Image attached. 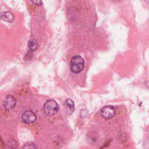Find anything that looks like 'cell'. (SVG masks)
Returning <instances> with one entry per match:
<instances>
[{
    "label": "cell",
    "instance_id": "cell-6",
    "mask_svg": "<svg viewBox=\"0 0 149 149\" xmlns=\"http://www.w3.org/2000/svg\"><path fill=\"white\" fill-rule=\"evenodd\" d=\"M65 105L66 107L68 112H69L70 113H72L74 110V105L73 101L71 99H66L65 101Z\"/></svg>",
    "mask_w": 149,
    "mask_h": 149
},
{
    "label": "cell",
    "instance_id": "cell-2",
    "mask_svg": "<svg viewBox=\"0 0 149 149\" xmlns=\"http://www.w3.org/2000/svg\"><path fill=\"white\" fill-rule=\"evenodd\" d=\"M59 109V106L58 103L55 100L52 99L47 101L43 107V109L45 113L49 116L56 114Z\"/></svg>",
    "mask_w": 149,
    "mask_h": 149
},
{
    "label": "cell",
    "instance_id": "cell-7",
    "mask_svg": "<svg viewBox=\"0 0 149 149\" xmlns=\"http://www.w3.org/2000/svg\"><path fill=\"white\" fill-rule=\"evenodd\" d=\"M1 18L2 20L8 22H12L14 20V16L13 14L9 12H6L2 14V15L1 16Z\"/></svg>",
    "mask_w": 149,
    "mask_h": 149
},
{
    "label": "cell",
    "instance_id": "cell-4",
    "mask_svg": "<svg viewBox=\"0 0 149 149\" xmlns=\"http://www.w3.org/2000/svg\"><path fill=\"white\" fill-rule=\"evenodd\" d=\"M36 115L31 111L28 110L23 112L22 115V121L26 124L33 123L36 120Z\"/></svg>",
    "mask_w": 149,
    "mask_h": 149
},
{
    "label": "cell",
    "instance_id": "cell-8",
    "mask_svg": "<svg viewBox=\"0 0 149 149\" xmlns=\"http://www.w3.org/2000/svg\"><path fill=\"white\" fill-rule=\"evenodd\" d=\"M28 46H29V49L31 51H34L36 50L38 48V42L36 40L31 39L29 41V44H28Z\"/></svg>",
    "mask_w": 149,
    "mask_h": 149
},
{
    "label": "cell",
    "instance_id": "cell-11",
    "mask_svg": "<svg viewBox=\"0 0 149 149\" xmlns=\"http://www.w3.org/2000/svg\"><path fill=\"white\" fill-rule=\"evenodd\" d=\"M113 1H120V0H113Z\"/></svg>",
    "mask_w": 149,
    "mask_h": 149
},
{
    "label": "cell",
    "instance_id": "cell-9",
    "mask_svg": "<svg viewBox=\"0 0 149 149\" xmlns=\"http://www.w3.org/2000/svg\"><path fill=\"white\" fill-rule=\"evenodd\" d=\"M23 148H36L37 146L33 143H27L24 144L23 146Z\"/></svg>",
    "mask_w": 149,
    "mask_h": 149
},
{
    "label": "cell",
    "instance_id": "cell-1",
    "mask_svg": "<svg viewBox=\"0 0 149 149\" xmlns=\"http://www.w3.org/2000/svg\"><path fill=\"white\" fill-rule=\"evenodd\" d=\"M84 66V61L81 56L75 55L73 56L70 61V69L73 73H79L81 72Z\"/></svg>",
    "mask_w": 149,
    "mask_h": 149
},
{
    "label": "cell",
    "instance_id": "cell-3",
    "mask_svg": "<svg viewBox=\"0 0 149 149\" xmlns=\"http://www.w3.org/2000/svg\"><path fill=\"white\" fill-rule=\"evenodd\" d=\"M116 113V109L112 105H107L101 109V115L105 119H109L113 118Z\"/></svg>",
    "mask_w": 149,
    "mask_h": 149
},
{
    "label": "cell",
    "instance_id": "cell-5",
    "mask_svg": "<svg viewBox=\"0 0 149 149\" xmlns=\"http://www.w3.org/2000/svg\"><path fill=\"white\" fill-rule=\"evenodd\" d=\"M16 104V100L11 95H8L3 101V107L6 110H10L13 108Z\"/></svg>",
    "mask_w": 149,
    "mask_h": 149
},
{
    "label": "cell",
    "instance_id": "cell-10",
    "mask_svg": "<svg viewBox=\"0 0 149 149\" xmlns=\"http://www.w3.org/2000/svg\"><path fill=\"white\" fill-rule=\"evenodd\" d=\"M31 1L34 5L36 6H40L42 3L41 0H31Z\"/></svg>",
    "mask_w": 149,
    "mask_h": 149
}]
</instances>
